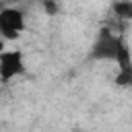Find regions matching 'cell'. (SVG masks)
Returning <instances> with one entry per match:
<instances>
[{
    "label": "cell",
    "instance_id": "5",
    "mask_svg": "<svg viewBox=\"0 0 132 132\" xmlns=\"http://www.w3.org/2000/svg\"><path fill=\"white\" fill-rule=\"evenodd\" d=\"M41 2H43V10H45L50 16H54V14L58 12V8H60V6H58V0H41Z\"/></svg>",
    "mask_w": 132,
    "mask_h": 132
},
{
    "label": "cell",
    "instance_id": "4",
    "mask_svg": "<svg viewBox=\"0 0 132 132\" xmlns=\"http://www.w3.org/2000/svg\"><path fill=\"white\" fill-rule=\"evenodd\" d=\"M116 12L122 16V19H130L132 16V4L128 2V0H124V2H116Z\"/></svg>",
    "mask_w": 132,
    "mask_h": 132
},
{
    "label": "cell",
    "instance_id": "1",
    "mask_svg": "<svg viewBox=\"0 0 132 132\" xmlns=\"http://www.w3.org/2000/svg\"><path fill=\"white\" fill-rule=\"evenodd\" d=\"M91 58L93 60H105V62H118L122 76L120 80H124L122 85H126V80H130V52L128 45L109 29H101L95 43L91 45Z\"/></svg>",
    "mask_w": 132,
    "mask_h": 132
},
{
    "label": "cell",
    "instance_id": "3",
    "mask_svg": "<svg viewBox=\"0 0 132 132\" xmlns=\"http://www.w3.org/2000/svg\"><path fill=\"white\" fill-rule=\"evenodd\" d=\"M27 70L25 58L21 50H2L0 52V80L10 82L12 78L21 76Z\"/></svg>",
    "mask_w": 132,
    "mask_h": 132
},
{
    "label": "cell",
    "instance_id": "2",
    "mask_svg": "<svg viewBox=\"0 0 132 132\" xmlns=\"http://www.w3.org/2000/svg\"><path fill=\"white\" fill-rule=\"evenodd\" d=\"M25 31V14L21 8L6 6L0 10V35L4 39H16Z\"/></svg>",
    "mask_w": 132,
    "mask_h": 132
}]
</instances>
